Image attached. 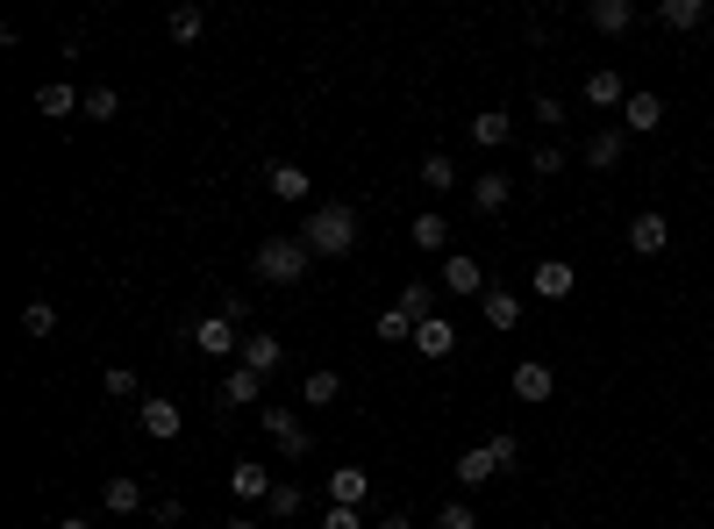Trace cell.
<instances>
[{
  "label": "cell",
  "mask_w": 714,
  "mask_h": 529,
  "mask_svg": "<svg viewBox=\"0 0 714 529\" xmlns=\"http://www.w3.org/2000/svg\"><path fill=\"white\" fill-rule=\"evenodd\" d=\"M257 393H265V373H251V365H229L221 373V408H251Z\"/></svg>",
  "instance_id": "cell-15"
},
{
  "label": "cell",
  "mask_w": 714,
  "mask_h": 529,
  "mask_svg": "<svg viewBox=\"0 0 714 529\" xmlns=\"http://www.w3.org/2000/svg\"><path fill=\"white\" fill-rule=\"evenodd\" d=\"M22 329H29V337H51V329H58V307L51 301H29V307H22Z\"/></svg>",
  "instance_id": "cell-35"
},
{
  "label": "cell",
  "mask_w": 714,
  "mask_h": 529,
  "mask_svg": "<svg viewBox=\"0 0 714 529\" xmlns=\"http://www.w3.org/2000/svg\"><path fill=\"white\" fill-rule=\"evenodd\" d=\"M215 315H221V323H237V329H243V323H251V293H229V301H221Z\"/></svg>",
  "instance_id": "cell-39"
},
{
  "label": "cell",
  "mask_w": 714,
  "mask_h": 529,
  "mask_svg": "<svg viewBox=\"0 0 714 529\" xmlns=\"http://www.w3.org/2000/svg\"><path fill=\"white\" fill-rule=\"evenodd\" d=\"M257 423H265V437H272V444L286 451V458H307V451H315V437H307V423H301L293 408H279V401H272L265 415H257Z\"/></svg>",
  "instance_id": "cell-4"
},
{
  "label": "cell",
  "mask_w": 714,
  "mask_h": 529,
  "mask_svg": "<svg viewBox=\"0 0 714 529\" xmlns=\"http://www.w3.org/2000/svg\"><path fill=\"white\" fill-rule=\"evenodd\" d=\"M265 179H272V193H279V201H293V207L315 193V179H307L301 165H286V158H272V165H265Z\"/></svg>",
  "instance_id": "cell-17"
},
{
  "label": "cell",
  "mask_w": 714,
  "mask_h": 529,
  "mask_svg": "<svg viewBox=\"0 0 714 529\" xmlns=\"http://www.w3.org/2000/svg\"><path fill=\"white\" fill-rule=\"evenodd\" d=\"M393 307H408L415 323H429V315H436V287H429V279H408V287H400V301Z\"/></svg>",
  "instance_id": "cell-30"
},
{
  "label": "cell",
  "mask_w": 714,
  "mask_h": 529,
  "mask_svg": "<svg viewBox=\"0 0 714 529\" xmlns=\"http://www.w3.org/2000/svg\"><path fill=\"white\" fill-rule=\"evenodd\" d=\"M629 251H643V257H658V251H672V223H664L658 207H643L629 223Z\"/></svg>",
  "instance_id": "cell-10"
},
{
  "label": "cell",
  "mask_w": 714,
  "mask_h": 529,
  "mask_svg": "<svg viewBox=\"0 0 714 529\" xmlns=\"http://www.w3.org/2000/svg\"><path fill=\"white\" fill-rule=\"evenodd\" d=\"M101 387L115 393V401H137V373H129V365H107V373H101Z\"/></svg>",
  "instance_id": "cell-36"
},
{
  "label": "cell",
  "mask_w": 714,
  "mask_h": 529,
  "mask_svg": "<svg viewBox=\"0 0 714 529\" xmlns=\"http://www.w3.org/2000/svg\"><path fill=\"white\" fill-rule=\"evenodd\" d=\"M622 158H629V129H614V122H608V129L586 137V165H594V172H614Z\"/></svg>",
  "instance_id": "cell-9"
},
{
  "label": "cell",
  "mask_w": 714,
  "mask_h": 529,
  "mask_svg": "<svg viewBox=\"0 0 714 529\" xmlns=\"http://www.w3.org/2000/svg\"><path fill=\"white\" fill-rule=\"evenodd\" d=\"M301 243L315 257H343L357 243V207L350 201H329V207H315V215H307L301 223Z\"/></svg>",
  "instance_id": "cell-1"
},
{
  "label": "cell",
  "mask_w": 714,
  "mask_h": 529,
  "mask_svg": "<svg viewBox=\"0 0 714 529\" xmlns=\"http://www.w3.org/2000/svg\"><path fill=\"white\" fill-rule=\"evenodd\" d=\"M415 351H422V358H450V351H458V329L443 323V315H429V323H415Z\"/></svg>",
  "instance_id": "cell-18"
},
{
  "label": "cell",
  "mask_w": 714,
  "mask_h": 529,
  "mask_svg": "<svg viewBox=\"0 0 714 529\" xmlns=\"http://www.w3.org/2000/svg\"><path fill=\"white\" fill-rule=\"evenodd\" d=\"M415 179H422L429 193H450V187H458V165H450V151H429V158H422V172H415Z\"/></svg>",
  "instance_id": "cell-26"
},
{
  "label": "cell",
  "mask_w": 714,
  "mask_h": 529,
  "mask_svg": "<svg viewBox=\"0 0 714 529\" xmlns=\"http://www.w3.org/2000/svg\"><path fill=\"white\" fill-rule=\"evenodd\" d=\"M365 494H372V473L365 465H336L329 473V508H357Z\"/></svg>",
  "instance_id": "cell-11"
},
{
  "label": "cell",
  "mask_w": 714,
  "mask_h": 529,
  "mask_svg": "<svg viewBox=\"0 0 714 529\" xmlns=\"http://www.w3.org/2000/svg\"><path fill=\"white\" fill-rule=\"evenodd\" d=\"M443 237H450V223H443L436 207H429V215H415V223H408V243H415V251H443Z\"/></svg>",
  "instance_id": "cell-28"
},
{
  "label": "cell",
  "mask_w": 714,
  "mask_h": 529,
  "mask_svg": "<svg viewBox=\"0 0 714 529\" xmlns=\"http://www.w3.org/2000/svg\"><path fill=\"white\" fill-rule=\"evenodd\" d=\"M58 529H93V515H65V522H58Z\"/></svg>",
  "instance_id": "cell-43"
},
{
  "label": "cell",
  "mask_w": 714,
  "mask_h": 529,
  "mask_svg": "<svg viewBox=\"0 0 714 529\" xmlns=\"http://www.w3.org/2000/svg\"><path fill=\"white\" fill-rule=\"evenodd\" d=\"M586 108H629V86H622V72H614V65L586 72Z\"/></svg>",
  "instance_id": "cell-12"
},
{
  "label": "cell",
  "mask_w": 714,
  "mask_h": 529,
  "mask_svg": "<svg viewBox=\"0 0 714 529\" xmlns=\"http://www.w3.org/2000/svg\"><path fill=\"white\" fill-rule=\"evenodd\" d=\"M187 343H193V351H207V358H243L237 323H221V315H201V323L187 329Z\"/></svg>",
  "instance_id": "cell-5"
},
{
  "label": "cell",
  "mask_w": 714,
  "mask_h": 529,
  "mask_svg": "<svg viewBox=\"0 0 714 529\" xmlns=\"http://www.w3.org/2000/svg\"><path fill=\"white\" fill-rule=\"evenodd\" d=\"M322 529H365V515H357V508H329Z\"/></svg>",
  "instance_id": "cell-40"
},
{
  "label": "cell",
  "mask_w": 714,
  "mask_h": 529,
  "mask_svg": "<svg viewBox=\"0 0 714 529\" xmlns=\"http://www.w3.org/2000/svg\"><path fill=\"white\" fill-rule=\"evenodd\" d=\"M707 187H714V172H707Z\"/></svg>",
  "instance_id": "cell-45"
},
{
  "label": "cell",
  "mask_w": 714,
  "mask_h": 529,
  "mask_svg": "<svg viewBox=\"0 0 714 529\" xmlns=\"http://www.w3.org/2000/svg\"><path fill=\"white\" fill-rule=\"evenodd\" d=\"M658 122H664V101H658V93H629V108H622V129H629V137H650Z\"/></svg>",
  "instance_id": "cell-20"
},
{
  "label": "cell",
  "mask_w": 714,
  "mask_h": 529,
  "mask_svg": "<svg viewBox=\"0 0 714 529\" xmlns=\"http://www.w3.org/2000/svg\"><path fill=\"white\" fill-rule=\"evenodd\" d=\"M229 494H237V501H265V494H272V473H265L257 458H243L237 473H229Z\"/></svg>",
  "instance_id": "cell-24"
},
{
  "label": "cell",
  "mask_w": 714,
  "mask_h": 529,
  "mask_svg": "<svg viewBox=\"0 0 714 529\" xmlns=\"http://www.w3.org/2000/svg\"><path fill=\"white\" fill-rule=\"evenodd\" d=\"M436 529H479V508L472 501H450V508L436 515Z\"/></svg>",
  "instance_id": "cell-38"
},
{
  "label": "cell",
  "mask_w": 714,
  "mask_h": 529,
  "mask_svg": "<svg viewBox=\"0 0 714 529\" xmlns=\"http://www.w3.org/2000/svg\"><path fill=\"white\" fill-rule=\"evenodd\" d=\"M229 529H257V522H251V515H237V522H229Z\"/></svg>",
  "instance_id": "cell-44"
},
{
  "label": "cell",
  "mask_w": 714,
  "mask_h": 529,
  "mask_svg": "<svg viewBox=\"0 0 714 529\" xmlns=\"http://www.w3.org/2000/svg\"><path fill=\"white\" fill-rule=\"evenodd\" d=\"M528 287L544 293V301H572V287H578V273L564 265V257H544L536 273H528Z\"/></svg>",
  "instance_id": "cell-14"
},
{
  "label": "cell",
  "mask_w": 714,
  "mask_h": 529,
  "mask_svg": "<svg viewBox=\"0 0 714 529\" xmlns=\"http://www.w3.org/2000/svg\"><path fill=\"white\" fill-rule=\"evenodd\" d=\"M536 122H550V129L564 122V101H558V93H544V101H536Z\"/></svg>",
  "instance_id": "cell-41"
},
{
  "label": "cell",
  "mask_w": 714,
  "mask_h": 529,
  "mask_svg": "<svg viewBox=\"0 0 714 529\" xmlns=\"http://www.w3.org/2000/svg\"><path fill=\"white\" fill-rule=\"evenodd\" d=\"M237 365H251V373H265V379H272L279 365H286V343H279L272 329H251V337H243V358H237Z\"/></svg>",
  "instance_id": "cell-8"
},
{
  "label": "cell",
  "mask_w": 714,
  "mask_h": 529,
  "mask_svg": "<svg viewBox=\"0 0 714 529\" xmlns=\"http://www.w3.org/2000/svg\"><path fill=\"white\" fill-rule=\"evenodd\" d=\"M650 15L664 22V29H700V22H707V0H658V8H650Z\"/></svg>",
  "instance_id": "cell-21"
},
{
  "label": "cell",
  "mask_w": 714,
  "mask_h": 529,
  "mask_svg": "<svg viewBox=\"0 0 714 529\" xmlns=\"http://www.w3.org/2000/svg\"><path fill=\"white\" fill-rule=\"evenodd\" d=\"M379 529H415V522H408V515H379Z\"/></svg>",
  "instance_id": "cell-42"
},
{
  "label": "cell",
  "mask_w": 714,
  "mask_h": 529,
  "mask_svg": "<svg viewBox=\"0 0 714 529\" xmlns=\"http://www.w3.org/2000/svg\"><path fill=\"white\" fill-rule=\"evenodd\" d=\"M508 137H514V122H508V115H472V143H479V151H500Z\"/></svg>",
  "instance_id": "cell-29"
},
{
  "label": "cell",
  "mask_w": 714,
  "mask_h": 529,
  "mask_svg": "<svg viewBox=\"0 0 714 529\" xmlns=\"http://www.w3.org/2000/svg\"><path fill=\"white\" fill-rule=\"evenodd\" d=\"M479 315H486V329H522V293H508V287H486L479 293Z\"/></svg>",
  "instance_id": "cell-7"
},
{
  "label": "cell",
  "mask_w": 714,
  "mask_h": 529,
  "mask_svg": "<svg viewBox=\"0 0 714 529\" xmlns=\"http://www.w3.org/2000/svg\"><path fill=\"white\" fill-rule=\"evenodd\" d=\"M79 108H86V93H79V86H65V79L36 86V115H79Z\"/></svg>",
  "instance_id": "cell-22"
},
{
  "label": "cell",
  "mask_w": 714,
  "mask_h": 529,
  "mask_svg": "<svg viewBox=\"0 0 714 529\" xmlns=\"http://www.w3.org/2000/svg\"><path fill=\"white\" fill-rule=\"evenodd\" d=\"M443 293H486V273H479V257H464V251H450L443 257Z\"/></svg>",
  "instance_id": "cell-13"
},
{
  "label": "cell",
  "mask_w": 714,
  "mask_h": 529,
  "mask_svg": "<svg viewBox=\"0 0 714 529\" xmlns=\"http://www.w3.org/2000/svg\"><path fill=\"white\" fill-rule=\"evenodd\" d=\"M586 22H594L600 36H622V29L636 22V8H629V0H594V8H586Z\"/></svg>",
  "instance_id": "cell-25"
},
{
  "label": "cell",
  "mask_w": 714,
  "mask_h": 529,
  "mask_svg": "<svg viewBox=\"0 0 714 529\" xmlns=\"http://www.w3.org/2000/svg\"><path fill=\"white\" fill-rule=\"evenodd\" d=\"M379 343H415V315H408V307H379Z\"/></svg>",
  "instance_id": "cell-32"
},
{
  "label": "cell",
  "mask_w": 714,
  "mask_h": 529,
  "mask_svg": "<svg viewBox=\"0 0 714 529\" xmlns=\"http://www.w3.org/2000/svg\"><path fill=\"white\" fill-rule=\"evenodd\" d=\"M508 201H514V179H508V172H479V179H472V207H479V215H500Z\"/></svg>",
  "instance_id": "cell-16"
},
{
  "label": "cell",
  "mask_w": 714,
  "mask_h": 529,
  "mask_svg": "<svg viewBox=\"0 0 714 529\" xmlns=\"http://www.w3.org/2000/svg\"><path fill=\"white\" fill-rule=\"evenodd\" d=\"M137 423H143V437H157V444H171L179 429H187V415H179V401H137Z\"/></svg>",
  "instance_id": "cell-6"
},
{
  "label": "cell",
  "mask_w": 714,
  "mask_h": 529,
  "mask_svg": "<svg viewBox=\"0 0 714 529\" xmlns=\"http://www.w3.org/2000/svg\"><path fill=\"white\" fill-rule=\"evenodd\" d=\"M79 115L115 122V115H122V93H115V86H86V108H79Z\"/></svg>",
  "instance_id": "cell-33"
},
{
  "label": "cell",
  "mask_w": 714,
  "mask_h": 529,
  "mask_svg": "<svg viewBox=\"0 0 714 529\" xmlns=\"http://www.w3.org/2000/svg\"><path fill=\"white\" fill-rule=\"evenodd\" d=\"M528 172H536V179H558V172H564V143H544V151L528 158Z\"/></svg>",
  "instance_id": "cell-37"
},
{
  "label": "cell",
  "mask_w": 714,
  "mask_h": 529,
  "mask_svg": "<svg viewBox=\"0 0 714 529\" xmlns=\"http://www.w3.org/2000/svg\"><path fill=\"white\" fill-rule=\"evenodd\" d=\"M265 515H272V522H286V515H301V487H286V479H279L272 494H265Z\"/></svg>",
  "instance_id": "cell-34"
},
{
  "label": "cell",
  "mask_w": 714,
  "mask_h": 529,
  "mask_svg": "<svg viewBox=\"0 0 714 529\" xmlns=\"http://www.w3.org/2000/svg\"><path fill=\"white\" fill-rule=\"evenodd\" d=\"M201 29H207V15L193 0H179V8H171V43H201Z\"/></svg>",
  "instance_id": "cell-31"
},
{
  "label": "cell",
  "mask_w": 714,
  "mask_h": 529,
  "mask_svg": "<svg viewBox=\"0 0 714 529\" xmlns=\"http://www.w3.org/2000/svg\"><path fill=\"white\" fill-rule=\"evenodd\" d=\"M550 393H558V373H550V365H514V401H550Z\"/></svg>",
  "instance_id": "cell-19"
},
{
  "label": "cell",
  "mask_w": 714,
  "mask_h": 529,
  "mask_svg": "<svg viewBox=\"0 0 714 529\" xmlns=\"http://www.w3.org/2000/svg\"><path fill=\"white\" fill-rule=\"evenodd\" d=\"M514 465H522V444L500 429V437H486V444H472V451L458 458V479H464V487H486L494 473H514Z\"/></svg>",
  "instance_id": "cell-3"
},
{
  "label": "cell",
  "mask_w": 714,
  "mask_h": 529,
  "mask_svg": "<svg viewBox=\"0 0 714 529\" xmlns=\"http://www.w3.org/2000/svg\"><path fill=\"white\" fill-rule=\"evenodd\" d=\"M101 508H107V515H137V508H143V487H137V479H129V473H122V479H107Z\"/></svg>",
  "instance_id": "cell-27"
},
{
  "label": "cell",
  "mask_w": 714,
  "mask_h": 529,
  "mask_svg": "<svg viewBox=\"0 0 714 529\" xmlns=\"http://www.w3.org/2000/svg\"><path fill=\"white\" fill-rule=\"evenodd\" d=\"M301 401H307V408H336V401H343V379L329 373V365H315V373L301 379Z\"/></svg>",
  "instance_id": "cell-23"
},
{
  "label": "cell",
  "mask_w": 714,
  "mask_h": 529,
  "mask_svg": "<svg viewBox=\"0 0 714 529\" xmlns=\"http://www.w3.org/2000/svg\"><path fill=\"white\" fill-rule=\"evenodd\" d=\"M307 257H315V251H307L301 237H265L251 265H257L265 287H301V279H307Z\"/></svg>",
  "instance_id": "cell-2"
}]
</instances>
